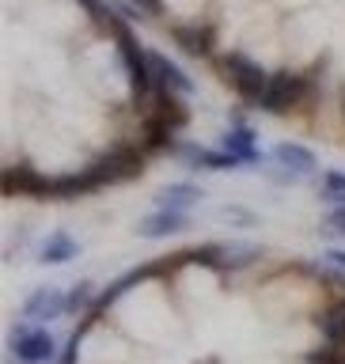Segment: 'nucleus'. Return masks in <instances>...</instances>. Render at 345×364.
I'll use <instances>...</instances> for the list:
<instances>
[{
  "mask_svg": "<svg viewBox=\"0 0 345 364\" xmlns=\"http://www.w3.org/2000/svg\"><path fill=\"white\" fill-rule=\"evenodd\" d=\"M8 357L11 364H50L57 357V341L46 323H16L8 330Z\"/></svg>",
  "mask_w": 345,
  "mask_h": 364,
  "instance_id": "f257e3e1",
  "label": "nucleus"
},
{
  "mask_svg": "<svg viewBox=\"0 0 345 364\" xmlns=\"http://www.w3.org/2000/svg\"><path fill=\"white\" fill-rule=\"evenodd\" d=\"M262 255H266V250L255 247V243H201V247H193L186 258L201 262V266H209L216 273H239V269L262 262Z\"/></svg>",
  "mask_w": 345,
  "mask_h": 364,
  "instance_id": "f03ea898",
  "label": "nucleus"
},
{
  "mask_svg": "<svg viewBox=\"0 0 345 364\" xmlns=\"http://www.w3.org/2000/svg\"><path fill=\"white\" fill-rule=\"evenodd\" d=\"M141 171H144V152L141 148H118V152H107L91 167H84V175L91 182V190H102V186H114V182L137 178Z\"/></svg>",
  "mask_w": 345,
  "mask_h": 364,
  "instance_id": "7ed1b4c3",
  "label": "nucleus"
},
{
  "mask_svg": "<svg viewBox=\"0 0 345 364\" xmlns=\"http://www.w3.org/2000/svg\"><path fill=\"white\" fill-rule=\"evenodd\" d=\"M221 73H224V80L239 91V95H247L255 102H262V95L270 91V80H273L262 65H255L250 57H239V53L221 57Z\"/></svg>",
  "mask_w": 345,
  "mask_h": 364,
  "instance_id": "20e7f679",
  "label": "nucleus"
},
{
  "mask_svg": "<svg viewBox=\"0 0 345 364\" xmlns=\"http://www.w3.org/2000/svg\"><path fill=\"white\" fill-rule=\"evenodd\" d=\"M68 315V292L53 289V284H42V289H34L27 296V304H23V318L27 323H53V318Z\"/></svg>",
  "mask_w": 345,
  "mask_h": 364,
  "instance_id": "39448f33",
  "label": "nucleus"
},
{
  "mask_svg": "<svg viewBox=\"0 0 345 364\" xmlns=\"http://www.w3.org/2000/svg\"><path fill=\"white\" fill-rule=\"evenodd\" d=\"M270 159H273V167H281V171H285V175H289L292 182H300V178H307V175H315V171H319V159H315L312 148L292 144V141L273 144Z\"/></svg>",
  "mask_w": 345,
  "mask_h": 364,
  "instance_id": "423d86ee",
  "label": "nucleus"
},
{
  "mask_svg": "<svg viewBox=\"0 0 345 364\" xmlns=\"http://www.w3.org/2000/svg\"><path fill=\"white\" fill-rule=\"evenodd\" d=\"M304 95V84H300V76H289V73H273L270 80V91L262 95L258 107L262 110H270V114H289L296 102H300Z\"/></svg>",
  "mask_w": 345,
  "mask_h": 364,
  "instance_id": "0eeeda50",
  "label": "nucleus"
},
{
  "mask_svg": "<svg viewBox=\"0 0 345 364\" xmlns=\"http://www.w3.org/2000/svg\"><path fill=\"white\" fill-rule=\"evenodd\" d=\"M193 220L186 213H171V209H156V213H144L137 220V235L141 239H167V235H179V232H190Z\"/></svg>",
  "mask_w": 345,
  "mask_h": 364,
  "instance_id": "6e6552de",
  "label": "nucleus"
},
{
  "mask_svg": "<svg viewBox=\"0 0 345 364\" xmlns=\"http://www.w3.org/2000/svg\"><path fill=\"white\" fill-rule=\"evenodd\" d=\"M221 148H228V152H235L239 159H243L247 167H262V148H258V133L250 129L247 122H232V129H228L221 136Z\"/></svg>",
  "mask_w": 345,
  "mask_h": 364,
  "instance_id": "1a4fd4ad",
  "label": "nucleus"
},
{
  "mask_svg": "<svg viewBox=\"0 0 345 364\" xmlns=\"http://www.w3.org/2000/svg\"><path fill=\"white\" fill-rule=\"evenodd\" d=\"M198 201H205V190L193 182H171V186L156 190V209H171V213H190Z\"/></svg>",
  "mask_w": 345,
  "mask_h": 364,
  "instance_id": "9d476101",
  "label": "nucleus"
},
{
  "mask_svg": "<svg viewBox=\"0 0 345 364\" xmlns=\"http://www.w3.org/2000/svg\"><path fill=\"white\" fill-rule=\"evenodd\" d=\"M76 255H80V243L68 232L46 235V243L38 247V262H42V266H65V262H73Z\"/></svg>",
  "mask_w": 345,
  "mask_h": 364,
  "instance_id": "9b49d317",
  "label": "nucleus"
},
{
  "mask_svg": "<svg viewBox=\"0 0 345 364\" xmlns=\"http://www.w3.org/2000/svg\"><path fill=\"white\" fill-rule=\"evenodd\" d=\"M319 334L327 346H341L345 349V300H330L319 315Z\"/></svg>",
  "mask_w": 345,
  "mask_h": 364,
  "instance_id": "f8f14e48",
  "label": "nucleus"
},
{
  "mask_svg": "<svg viewBox=\"0 0 345 364\" xmlns=\"http://www.w3.org/2000/svg\"><path fill=\"white\" fill-rule=\"evenodd\" d=\"M99 300V289H95V281H76L73 289H68V315H87L91 307H95Z\"/></svg>",
  "mask_w": 345,
  "mask_h": 364,
  "instance_id": "ddd939ff",
  "label": "nucleus"
},
{
  "mask_svg": "<svg viewBox=\"0 0 345 364\" xmlns=\"http://www.w3.org/2000/svg\"><path fill=\"white\" fill-rule=\"evenodd\" d=\"M319 198L330 205H345V171H323L319 178Z\"/></svg>",
  "mask_w": 345,
  "mask_h": 364,
  "instance_id": "4468645a",
  "label": "nucleus"
},
{
  "mask_svg": "<svg viewBox=\"0 0 345 364\" xmlns=\"http://www.w3.org/2000/svg\"><path fill=\"white\" fill-rule=\"evenodd\" d=\"M84 334H87L84 326H76L73 334H68V341H65V349L57 353V364H76V360H80V341H84Z\"/></svg>",
  "mask_w": 345,
  "mask_h": 364,
  "instance_id": "2eb2a0df",
  "label": "nucleus"
},
{
  "mask_svg": "<svg viewBox=\"0 0 345 364\" xmlns=\"http://www.w3.org/2000/svg\"><path fill=\"white\" fill-rule=\"evenodd\" d=\"M323 232L327 235H345V205H334V209L323 216Z\"/></svg>",
  "mask_w": 345,
  "mask_h": 364,
  "instance_id": "dca6fc26",
  "label": "nucleus"
},
{
  "mask_svg": "<svg viewBox=\"0 0 345 364\" xmlns=\"http://www.w3.org/2000/svg\"><path fill=\"white\" fill-rule=\"evenodd\" d=\"M224 220H228V224H243V228H255V224H258V216L250 213V209H239V205H228V209H224Z\"/></svg>",
  "mask_w": 345,
  "mask_h": 364,
  "instance_id": "f3484780",
  "label": "nucleus"
},
{
  "mask_svg": "<svg viewBox=\"0 0 345 364\" xmlns=\"http://www.w3.org/2000/svg\"><path fill=\"white\" fill-rule=\"evenodd\" d=\"M327 258L334 262V266H341V269H345V250H338V247H330V250H327Z\"/></svg>",
  "mask_w": 345,
  "mask_h": 364,
  "instance_id": "a211bd4d",
  "label": "nucleus"
}]
</instances>
